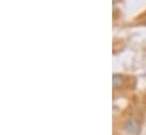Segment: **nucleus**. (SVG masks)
Listing matches in <instances>:
<instances>
[{
    "mask_svg": "<svg viewBox=\"0 0 146 135\" xmlns=\"http://www.w3.org/2000/svg\"><path fill=\"white\" fill-rule=\"evenodd\" d=\"M122 83H123L122 76H120V75H114L113 76V85H114V88H120L122 85Z\"/></svg>",
    "mask_w": 146,
    "mask_h": 135,
    "instance_id": "f257e3e1",
    "label": "nucleus"
}]
</instances>
